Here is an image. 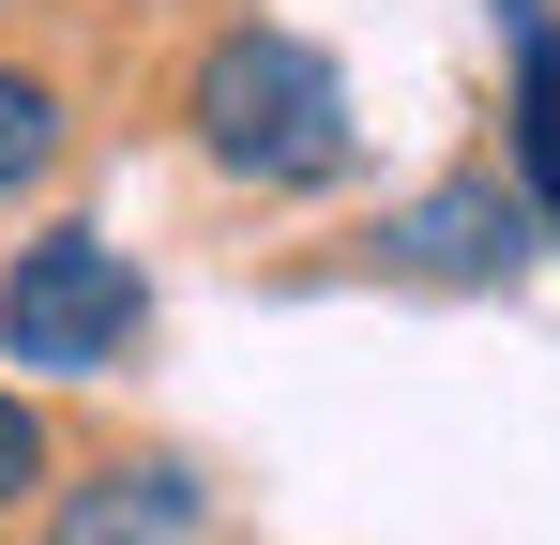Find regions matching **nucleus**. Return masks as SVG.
Segmentation results:
<instances>
[{
	"label": "nucleus",
	"instance_id": "obj_4",
	"mask_svg": "<svg viewBox=\"0 0 560 545\" xmlns=\"http://www.w3.org/2000/svg\"><path fill=\"white\" fill-rule=\"evenodd\" d=\"M515 243H530V212L500 197V167H469V182H440V197L394 212V258L409 272H515Z\"/></svg>",
	"mask_w": 560,
	"mask_h": 545
},
{
	"label": "nucleus",
	"instance_id": "obj_2",
	"mask_svg": "<svg viewBox=\"0 0 560 545\" xmlns=\"http://www.w3.org/2000/svg\"><path fill=\"white\" fill-rule=\"evenodd\" d=\"M137 318H152V288L106 228H46L0 258V363H31V379H106L137 349Z\"/></svg>",
	"mask_w": 560,
	"mask_h": 545
},
{
	"label": "nucleus",
	"instance_id": "obj_5",
	"mask_svg": "<svg viewBox=\"0 0 560 545\" xmlns=\"http://www.w3.org/2000/svg\"><path fill=\"white\" fill-rule=\"evenodd\" d=\"M515 182L560 228V31H530V61H515Z\"/></svg>",
	"mask_w": 560,
	"mask_h": 545
},
{
	"label": "nucleus",
	"instance_id": "obj_6",
	"mask_svg": "<svg viewBox=\"0 0 560 545\" xmlns=\"http://www.w3.org/2000/svg\"><path fill=\"white\" fill-rule=\"evenodd\" d=\"M46 167H61V91L31 61H0V197H31Z\"/></svg>",
	"mask_w": 560,
	"mask_h": 545
},
{
	"label": "nucleus",
	"instance_id": "obj_3",
	"mask_svg": "<svg viewBox=\"0 0 560 545\" xmlns=\"http://www.w3.org/2000/svg\"><path fill=\"white\" fill-rule=\"evenodd\" d=\"M197 469L183 454H106L92 485H61L46 500V545H197Z\"/></svg>",
	"mask_w": 560,
	"mask_h": 545
},
{
	"label": "nucleus",
	"instance_id": "obj_1",
	"mask_svg": "<svg viewBox=\"0 0 560 545\" xmlns=\"http://www.w3.org/2000/svg\"><path fill=\"white\" fill-rule=\"evenodd\" d=\"M183 121L197 152L228 182H258V197H318V182H349V77L303 46V31H212L183 77Z\"/></svg>",
	"mask_w": 560,
	"mask_h": 545
},
{
	"label": "nucleus",
	"instance_id": "obj_7",
	"mask_svg": "<svg viewBox=\"0 0 560 545\" xmlns=\"http://www.w3.org/2000/svg\"><path fill=\"white\" fill-rule=\"evenodd\" d=\"M46 469H61V454H46V409H31V394H0V515H15V500H46Z\"/></svg>",
	"mask_w": 560,
	"mask_h": 545
}]
</instances>
